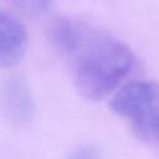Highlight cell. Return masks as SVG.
<instances>
[{
    "instance_id": "obj_1",
    "label": "cell",
    "mask_w": 159,
    "mask_h": 159,
    "mask_svg": "<svg viewBox=\"0 0 159 159\" xmlns=\"http://www.w3.org/2000/svg\"><path fill=\"white\" fill-rule=\"evenodd\" d=\"M48 36L68 61L73 83L87 99L101 101L116 93L135 70L137 57L127 43L84 21L57 17L50 24Z\"/></svg>"
},
{
    "instance_id": "obj_2",
    "label": "cell",
    "mask_w": 159,
    "mask_h": 159,
    "mask_svg": "<svg viewBox=\"0 0 159 159\" xmlns=\"http://www.w3.org/2000/svg\"><path fill=\"white\" fill-rule=\"evenodd\" d=\"M111 108L129 122L139 139L159 140V82L132 81L123 84L113 94Z\"/></svg>"
},
{
    "instance_id": "obj_3",
    "label": "cell",
    "mask_w": 159,
    "mask_h": 159,
    "mask_svg": "<svg viewBox=\"0 0 159 159\" xmlns=\"http://www.w3.org/2000/svg\"><path fill=\"white\" fill-rule=\"evenodd\" d=\"M0 109L5 118L22 125L35 116V98L27 81L20 75L6 77L0 86Z\"/></svg>"
},
{
    "instance_id": "obj_4",
    "label": "cell",
    "mask_w": 159,
    "mask_h": 159,
    "mask_svg": "<svg viewBox=\"0 0 159 159\" xmlns=\"http://www.w3.org/2000/svg\"><path fill=\"white\" fill-rule=\"evenodd\" d=\"M27 43L25 25L15 14L0 6V68L17 65L26 53Z\"/></svg>"
},
{
    "instance_id": "obj_5",
    "label": "cell",
    "mask_w": 159,
    "mask_h": 159,
    "mask_svg": "<svg viewBox=\"0 0 159 159\" xmlns=\"http://www.w3.org/2000/svg\"><path fill=\"white\" fill-rule=\"evenodd\" d=\"M6 2L17 12L29 17L43 15L51 5V0H6Z\"/></svg>"
},
{
    "instance_id": "obj_6",
    "label": "cell",
    "mask_w": 159,
    "mask_h": 159,
    "mask_svg": "<svg viewBox=\"0 0 159 159\" xmlns=\"http://www.w3.org/2000/svg\"><path fill=\"white\" fill-rule=\"evenodd\" d=\"M66 159H99V150L93 145H81L73 149Z\"/></svg>"
}]
</instances>
